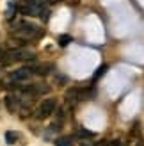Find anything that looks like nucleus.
I'll use <instances>...</instances> for the list:
<instances>
[{"label":"nucleus","instance_id":"1","mask_svg":"<svg viewBox=\"0 0 144 146\" xmlns=\"http://www.w3.org/2000/svg\"><path fill=\"white\" fill-rule=\"evenodd\" d=\"M45 34V31L39 25H34L30 21H18L16 25L11 29V38L18 41H36Z\"/></svg>","mask_w":144,"mask_h":146},{"label":"nucleus","instance_id":"2","mask_svg":"<svg viewBox=\"0 0 144 146\" xmlns=\"http://www.w3.org/2000/svg\"><path fill=\"white\" fill-rule=\"evenodd\" d=\"M16 11L23 16H38L43 21L50 18V9L43 0H18Z\"/></svg>","mask_w":144,"mask_h":146},{"label":"nucleus","instance_id":"3","mask_svg":"<svg viewBox=\"0 0 144 146\" xmlns=\"http://www.w3.org/2000/svg\"><path fill=\"white\" fill-rule=\"evenodd\" d=\"M92 94H94V91H92L91 87H71V89L66 91L64 100H66L68 107H77L80 102L89 100Z\"/></svg>","mask_w":144,"mask_h":146},{"label":"nucleus","instance_id":"4","mask_svg":"<svg viewBox=\"0 0 144 146\" xmlns=\"http://www.w3.org/2000/svg\"><path fill=\"white\" fill-rule=\"evenodd\" d=\"M34 59V52L27 50L25 46H16L11 50H5V54L2 57V64H13V62H20V61H30Z\"/></svg>","mask_w":144,"mask_h":146},{"label":"nucleus","instance_id":"5","mask_svg":"<svg viewBox=\"0 0 144 146\" xmlns=\"http://www.w3.org/2000/svg\"><path fill=\"white\" fill-rule=\"evenodd\" d=\"M34 73L30 71V68H20V70H14L11 71L9 75H7V87H18L20 84L27 82L28 78H30Z\"/></svg>","mask_w":144,"mask_h":146},{"label":"nucleus","instance_id":"6","mask_svg":"<svg viewBox=\"0 0 144 146\" xmlns=\"http://www.w3.org/2000/svg\"><path fill=\"white\" fill-rule=\"evenodd\" d=\"M55 109H57V98H46L36 109L34 116H36V119H46L48 116H52L55 112Z\"/></svg>","mask_w":144,"mask_h":146},{"label":"nucleus","instance_id":"7","mask_svg":"<svg viewBox=\"0 0 144 146\" xmlns=\"http://www.w3.org/2000/svg\"><path fill=\"white\" fill-rule=\"evenodd\" d=\"M125 146H144V137H142L141 130L137 127L132 128V132H130V135H128Z\"/></svg>","mask_w":144,"mask_h":146},{"label":"nucleus","instance_id":"8","mask_svg":"<svg viewBox=\"0 0 144 146\" xmlns=\"http://www.w3.org/2000/svg\"><path fill=\"white\" fill-rule=\"evenodd\" d=\"M5 107L11 114H18L20 111V98L18 94H7L5 96Z\"/></svg>","mask_w":144,"mask_h":146},{"label":"nucleus","instance_id":"9","mask_svg":"<svg viewBox=\"0 0 144 146\" xmlns=\"http://www.w3.org/2000/svg\"><path fill=\"white\" fill-rule=\"evenodd\" d=\"M50 66H46V64H32L30 66V71L34 73V75H48Z\"/></svg>","mask_w":144,"mask_h":146},{"label":"nucleus","instance_id":"10","mask_svg":"<svg viewBox=\"0 0 144 146\" xmlns=\"http://www.w3.org/2000/svg\"><path fill=\"white\" fill-rule=\"evenodd\" d=\"M18 141H20V134L18 132H14V130H7L5 132V143L7 144H14Z\"/></svg>","mask_w":144,"mask_h":146},{"label":"nucleus","instance_id":"11","mask_svg":"<svg viewBox=\"0 0 144 146\" xmlns=\"http://www.w3.org/2000/svg\"><path fill=\"white\" fill-rule=\"evenodd\" d=\"M77 137L78 139H92V137H94V132H91L87 128H78L77 130Z\"/></svg>","mask_w":144,"mask_h":146},{"label":"nucleus","instance_id":"12","mask_svg":"<svg viewBox=\"0 0 144 146\" xmlns=\"http://www.w3.org/2000/svg\"><path fill=\"white\" fill-rule=\"evenodd\" d=\"M55 146H73V139L69 135L59 137V139H55Z\"/></svg>","mask_w":144,"mask_h":146},{"label":"nucleus","instance_id":"13","mask_svg":"<svg viewBox=\"0 0 144 146\" xmlns=\"http://www.w3.org/2000/svg\"><path fill=\"white\" fill-rule=\"evenodd\" d=\"M71 41H73V38H71V36H68V34H62V36H59V39H57L59 46H68Z\"/></svg>","mask_w":144,"mask_h":146},{"label":"nucleus","instance_id":"14","mask_svg":"<svg viewBox=\"0 0 144 146\" xmlns=\"http://www.w3.org/2000/svg\"><path fill=\"white\" fill-rule=\"evenodd\" d=\"M107 70H109V66H107V64H102V66H100V68L96 70V73H94V75H92V80H98L100 77H103Z\"/></svg>","mask_w":144,"mask_h":146},{"label":"nucleus","instance_id":"15","mask_svg":"<svg viewBox=\"0 0 144 146\" xmlns=\"http://www.w3.org/2000/svg\"><path fill=\"white\" fill-rule=\"evenodd\" d=\"M4 54H5V50H4V48H0V61H2V57H4Z\"/></svg>","mask_w":144,"mask_h":146},{"label":"nucleus","instance_id":"16","mask_svg":"<svg viewBox=\"0 0 144 146\" xmlns=\"http://www.w3.org/2000/svg\"><path fill=\"white\" fill-rule=\"evenodd\" d=\"M43 2H45V4H55L57 0H43Z\"/></svg>","mask_w":144,"mask_h":146}]
</instances>
